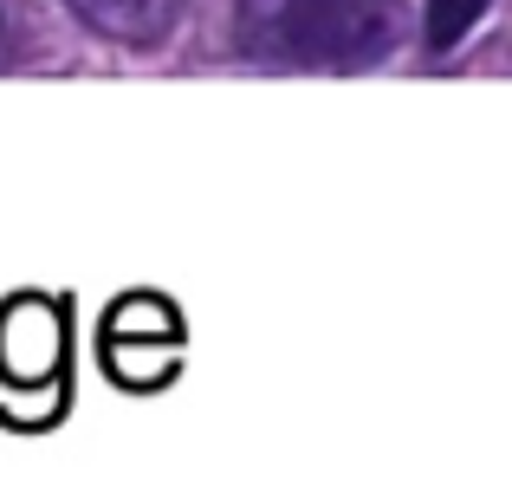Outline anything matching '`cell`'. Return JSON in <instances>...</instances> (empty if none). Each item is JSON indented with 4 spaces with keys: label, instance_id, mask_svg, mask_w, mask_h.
Returning <instances> with one entry per match:
<instances>
[{
    "label": "cell",
    "instance_id": "obj_1",
    "mask_svg": "<svg viewBox=\"0 0 512 493\" xmlns=\"http://www.w3.org/2000/svg\"><path fill=\"white\" fill-rule=\"evenodd\" d=\"M402 39V0H240V46L286 65H370Z\"/></svg>",
    "mask_w": 512,
    "mask_h": 493
},
{
    "label": "cell",
    "instance_id": "obj_2",
    "mask_svg": "<svg viewBox=\"0 0 512 493\" xmlns=\"http://www.w3.org/2000/svg\"><path fill=\"white\" fill-rule=\"evenodd\" d=\"M65 351V325H59V305L46 299H13L0 312V370L13 383H46L59 370Z\"/></svg>",
    "mask_w": 512,
    "mask_h": 493
},
{
    "label": "cell",
    "instance_id": "obj_5",
    "mask_svg": "<svg viewBox=\"0 0 512 493\" xmlns=\"http://www.w3.org/2000/svg\"><path fill=\"white\" fill-rule=\"evenodd\" d=\"M493 0H428V46H441L448 52L454 39L467 33V26L480 20V13H487Z\"/></svg>",
    "mask_w": 512,
    "mask_h": 493
},
{
    "label": "cell",
    "instance_id": "obj_4",
    "mask_svg": "<svg viewBox=\"0 0 512 493\" xmlns=\"http://www.w3.org/2000/svg\"><path fill=\"white\" fill-rule=\"evenodd\" d=\"M175 338H182L175 312L163 299H150V292H130L111 312V331H104V344H175Z\"/></svg>",
    "mask_w": 512,
    "mask_h": 493
},
{
    "label": "cell",
    "instance_id": "obj_3",
    "mask_svg": "<svg viewBox=\"0 0 512 493\" xmlns=\"http://www.w3.org/2000/svg\"><path fill=\"white\" fill-rule=\"evenodd\" d=\"M78 13H85L98 33H111V39H163L169 26H175V13H182V0H72Z\"/></svg>",
    "mask_w": 512,
    "mask_h": 493
}]
</instances>
